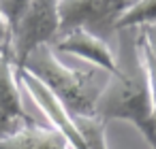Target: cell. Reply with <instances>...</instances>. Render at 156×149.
Here are the masks:
<instances>
[{
	"label": "cell",
	"mask_w": 156,
	"mask_h": 149,
	"mask_svg": "<svg viewBox=\"0 0 156 149\" xmlns=\"http://www.w3.org/2000/svg\"><path fill=\"white\" fill-rule=\"evenodd\" d=\"M60 32L58 0H32L28 11L11 32V56L17 68L41 45H51Z\"/></svg>",
	"instance_id": "cell-3"
},
{
	"label": "cell",
	"mask_w": 156,
	"mask_h": 149,
	"mask_svg": "<svg viewBox=\"0 0 156 149\" xmlns=\"http://www.w3.org/2000/svg\"><path fill=\"white\" fill-rule=\"evenodd\" d=\"M26 124H17V121H13V119H9L2 111H0V138H7V136H11V134H15L20 128H24Z\"/></svg>",
	"instance_id": "cell-9"
},
{
	"label": "cell",
	"mask_w": 156,
	"mask_h": 149,
	"mask_svg": "<svg viewBox=\"0 0 156 149\" xmlns=\"http://www.w3.org/2000/svg\"><path fill=\"white\" fill-rule=\"evenodd\" d=\"M51 49L56 53L77 56V58L90 62L92 66L107 70L109 75H113L118 70V58L113 56L107 41L101 39L98 34L86 30V28H77V30L66 32V34L56 36V41L51 43Z\"/></svg>",
	"instance_id": "cell-5"
},
{
	"label": "cell",
	"mask_w": 156,
	"mask_h": 149,
	"mask_svg": "<svg viewBox=\"0 0 156 149\" xmlns=\"http://www.w3.org/2000/svg\"><path fill=\"white\" fill-rule=\"evenodd\" d=\"M34 75L64 107L71 115H94L98 98L109 83V73L103 68H69L60 62L51 45H41L34 49L26 62L20 66Z\"/></svg>",
	"instance_id": "cell-2"
},
{
	"label": "cell",
	"mask_w": 156,
	"mask_h": 149,
	"mask_svg": "<svg viewBox=\"0 0 156 149\" xmlns=\"http://www.w3.org/2000/svg\"><path fill=\"white\" fill-rule=\"evenodd\" d=\"M0 149H73L69 138L54 126H41L39 121H28L15 134L0 138Z\"/></svg>",
	"instance_id": "cell-6"
},
{
	"label": "cell",
	"mask_w": 156,
	"mask_h": 149,
	"mask_svg": "<svg viewBox=\"0 0 156 149\" xmlns=\"http://www.w3.org/2000/svg\"><path fill=\"white\" fill-rule=\"evenodd\" d=\"M30 2L32 0H0V13H2L5 22L9 26V34L15 30V26L20 24V19L28 11Z\"/></svg>",
	"instance_id": "cell-8"
},
{
	"label": "cell",
	"mask_w": 156,
	"mask_h": 149,
	"mask_svg": "<svg viewBox=\"0 0 156 149\" xmlns=\"http://www.w3.org/2000/svg\"><path fill=\"white\" fill-rule=\"evenodd\" d=\"M9 41H11V34H9V26L2 17V13H0V49L2 47H9ZM11 49V47H9Z\"/></svg>",
	"instance_id": "cell-10"
},
{
	"label": "cell",
	"mask_w": 156,
	"mask_h": 149,
	"mask_svg": "<svg viewBox=\"0 0 156 149\" xmlns=\"http://www.w3.org/2000/svg\"><path fill=\"white\" fill-rule=\"evenodd\" d=\"M156 24V0H124L113 30H128Z\"/></svg>",
	"instance_id": "cell-7"
},
{
	"label": "cell",
	"mask_w": 156,
	"mask_h": 149,
	"mask_svg": "<svg viewBox=\"0 0 156 149\" xmlns=\"http://www.w3.org/2000/svg\"><path fill=\"white\" fill-rule=\"evenodd\" d=\"M58 11H60L58 36H60L77 28L94 32L101 26H109L113 30L122 5L118 0H58Z\"/></svg>",
	"instance_id": "cell-4"
},
{
	"label": "cell",
	"mask_w": 156,
	"mask_h": 149,
	"mask_svg": "<svg viewBox=\"0 0 156 149\" xmlns=\"http://www.w3.org/2000/svg\"><path fill=\"white\" fill-rule=\"evenodd\" d=\"M133 30L135 32L126 41V45L122 41L118 70L109 77V83L98 98L94 115H98L103 121L126 119L135 124L147 138L152 149H156V98L150 68L143 58L139 30Z\"/></svg>",
	"instance_id": "cell-1"
}]
</instances>
